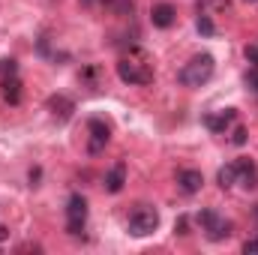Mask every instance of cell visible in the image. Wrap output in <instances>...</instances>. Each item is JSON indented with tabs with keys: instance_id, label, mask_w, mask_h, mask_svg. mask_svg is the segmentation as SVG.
<instances>
[{
	"instance_id": "1",
	"label": "cell",
	"mask_w": 258,
	"mask_h": 255,
	"mask_svg": "<svg viewBox=\"0 0 258 255\" xmlns=\"http://www.w3.org/2000/svg\"><path fill=\"white\" fill-rule=\"evenodd\" d=\"M117 75H120L123 84H138V87H144V84L153 81V63H150V57H147L141 48H129L126 54L117 60Z\"/></svg>"
},
{
	"instance_id": "2",
	"label": "cell",
	"mask_w": 258,
	"mask_h": 255,
	"mask_svg": "<svg viewBox=\"0 0 258 255\" xmlns=\"http://www.w3.org/2000/svg\"><path fill=\"white\" fill-rule=\"evenodd\" d=\"M213 69H216L213 54H195V57H189V63H183V69L177 72V81L183 87H201L213 78Z\"/></svg>"
},
{
	"instance_id": "3",
	"label": "cell",
	"mask_w": 258,
	"mask_h": 255,
	"mask_svg": "<svg viewBox=\"0 0 258 255\" xmlns=\"http://www.w3.org/2000/svg\"><path fill=\"white\" fill-rule=\"evenodd\" d=\"M159 228V213L150 207V204H138L132 213H129V234L132 237H147Z\"/></svg>"
},
{
	"instance_id": "4",
	"label": "cell",
	"mask_w": 258,
	"mask_h": 255,
	"mask_svg": "<svg viewBox=\"0 0 258 255\" xmlns=\"http://www.w3.org/2000/svg\"><path fill=\"white\" fill-rule=\"evenodd\" d=\"M198 225H201L204 237L213 240V243L231 237V222H228L225 216H219L216 210H201V213H198Z\"/></svg>"
},
{
	"instance_id": "5",
	"label": "cell",
	"mask_w": 258,
	"mask_h": 255,
	"mask_svg": "<svg viewBox=\"0 0 258 255\" xmlns=\"http://www.w3.org/2000/svg\"><path fill=\"white\" fill-rule=\"evenodd\" d=\"M87 225V201L81 195H72L66 204V231L69 234H81Z\"/></svg>"
},
{
	"instance_id": "6",
	"label": "cell",
	"mask_w": 258,
	"mask_h": 255,
	"mask_svg": "<svg viewBox=\"0 0 258 255\" xmlns=\"http://www.w3.org/2000/svg\"><path fill=\"white\" fill-rule=\"evenodd\" d=\"M87 132H90V141H87V153H102L105 150V144H108V138H111V129L105 120H99V117H93L90 123H87Z\"/></svg>"
},
{
	"instance_id": "7",
	"label": "cell",
	"mask_w": 258,
	"mask_h": 255,
	"mask_svg": "<svg viewBox=\"0 0 258 255\" xmlns=\"http://www.w3.org/2000/svg\"><path fill=\"white\" fill-rule=\"evenodd\" d=\"M48 111H51L54 120L66 123V120L72 117V111H75V102H72L69 96H63V93H54V96H48Z\"/></svg>"
},
{
	"instance_id": "8",
	"label": "cell",
	"mask_w": 258,
	"mask_h": 255,
	"mask_svg": "<svg viewBox=\"0 0 258 255\" xmlns=\"http://www.w3.org/2000/svg\"><path fill=\"white\" fill-rule=\"evenodd\" d=\"M174 18H177V9H174L171 3H156V6L150 9V21H153V27H159V30L171 27Z\"/></svg>"
},
{
	"instance_id": "9",
	"label": "cell",
	"mask_w": 258,
	"mask_h": 255,
	"mask_svg": "<svg viewBox=\"0 0 258 255\" xmlns=\"http://www.w3.org/2000/svg\"><path fill=\"white\" fill-rule=\"evenodd\" d=\"M201 186H204V177H201V171H195V168H183V171H177V189H180V192L195 195Z\"/></svg>"
},
{
	"instance_id": "10",
	"label": "cell",
	"mask_w": 258,
	"mask_h": 255,
	"mask_svg": "<svg viewBox=\"0 0 258 255\" xmlns=\"http://www.w3.org/2000/svg\"><path fill=\"white\" fill-rule=\"evenodd\" d=\"M234 117H237V111H234V108H225V111L207 114V117H204V126L210 129V132H216V135H219V132H225V129L234 123Z\"/></svg>"
},
{
	"instance_id": "11",
	"label": "cell",
	"mask_w": 258,
	"mask_h": 255,
	"mask_svg": "<svg viewBox=\"0 0 258 255\" xmlns=\"http://www.w3.org/2000/svg\"><path fill=\"white\" fill-rule=\"evenodd\" d=\"M237 183H240L243 189H255L258 186L255 162H249V159H237Z\"/></svg>"
},
{
	"instance_id": "12",
	"label": "cell",
	"mask_w": 258,
	"mask_h": 255,
	"mask_svg": "<svg viewBox=\"0 0 258 255\" xmlns=\"http://www.w3.org/2000/svg\"><path fill=\"white\" fill-rule=\"evenodd\" d=\"M123 183H126V162H117V165L105 174V189L117 195V192L123 189Z\"/></svg>"
},
{
	"instance_id": "13",
	"label": "cell",
	"mask_w": 258,
	"mask_h": 255,
	"mask_svg": "<svg viewBox=\"0 0 258 255\" xmlns=\"http://www.w3.org/2000/svg\"><path fill=\"white\" fill-rule=\"evenodd\" d=\"M0 87H3V99H6L9 105H18V102H21V81H18L15 75H6Z\"/></svg>"
},
{
	"instance_id": "14",
	"label": "cell",
	"mask_w": 258,
	"mask_h": 255,
	"mask_svg": "<svg viewBox=\"0 0 258 255\" xmlns=\"http://www.w3.org/2000/svg\"><path fill=\"white\" fill-rule=\"evenodd\" d=\"M216 183H219L222 189H231V186L237 183V162H228V165H222V168L216 171Z\"/></svg>"
},
{
	"instance_id": "15",
	"label": "cell",
	"mask_w": 258,
	"mask_h": 255,
	"mask_svg": "<svg viewBox=\"0 0 258 255\" xmlns=\"http://www.w3.org/2000/svg\"><path fill=\"white\" fill-rule=\"evenodd\" d=\"M195 27H198V33H201V36H213V33H216V24H213L207 15H198Z\"/></svg>"
},
{
	"instance_id": "16",
	"label": "cell",
	"mask_w": 258,
	"mask_h": 255,
	"mask_svg": "<svg viewBox=\"0 0 258 255\" xmlns=\"http://www.w3.org/2000/svg\"><path fill=\"white\" fill-rule=\"evenodd\" d=\"M18 72V63L12 60V57H3L0 60V78H6V75H15Z\"/></svg>"
},
{
	"instance_id": "17",
	"label": "cell",
	"mask_w": 258,
	"mask_h": 255,
	"mask_svg": "<svg viewBox=\"0 0 258 255\" xmlns=\"http://www.w3.org/2000/svg\"><path fill=\"white\" fill-rule=\"evenodd\" d=\"M243 81H246V87H249L252 93H258V66H252V69L246 72V78H243Z\"/></svg>"
},
{
	"instance_id": "18",
	"label": "cell",
	"mask_w": 258,
	"mask_h": 255,
	"mask_svg": "<svg viewBox=\"0 0 258 255\" xmlns=\"http://www.w3.org/2000/svg\"><path fill=\"white\" fill-rule=\"evenodd\" d=\"M246 60L258 66V39H255V42H249V45H246Z\"/></svg>"
},
{
	"instance_id": "19",
	"label": "cell",
	"mask_w": 258,
	"mask_h": 255,
	"mask_svg": "<svg viewBox=\"0 0 258 255\" xmlns=\"http://www.w3.org/2000/svg\"><path fill=\"white\" fill-rule=\"evenodd\" d=\"M231 141H234L237 147H240V144H246V129L237 126V129H234V135H231Z\"/></svg>"
},
{
	"instance_id": "20",
	"label": "cell",
	"mask_w": 258,
	"mask_h": 255,
	"mask_svg": "<svg viewBox=\"0 0 258 255\" xmlns=\"http://www.w3.org/2000/svg\"><path fill=\"white\" fill-rule=\"evenodd\" d=\"M243 252H246V255L258 252V237H252V240H246V243H243Z\"/></svg>"
},
{
	"instance_id": "21",
	"label": "cell",
	"mask_w": 258,
	"mask_h": 255,
	"mask_svg": "<svg viewBox=\"0 0 258 255\" xmlns=\"http://www.w3.org/2000/svg\"><path fill=\"white\" fill-rule=\"evenodd\" d=\"M186 225H189V219H186V216H180V219H177V225H174V231H177V234H186Z\"/></svg>"
},
{
	"instance_id": "22",
	"label": "cell",
	"mask_w": 258,
	"mask_h": 255,
	"mask_svg": "<svg viewBox=\"0 0 258 255\" xmlns=\"http://www.w3.org/2000/svg\"><path fill=\"white\" fill-rule=\"evenodd\" d=\"M6 237H9V228H6V225L0 222V240H6Z\"/></svg>"
}]
</instances>
